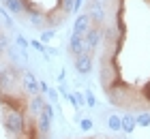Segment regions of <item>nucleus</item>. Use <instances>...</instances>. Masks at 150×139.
I'll return each mask as SVG.
<instances>
[{"mask_svg":"<svg viewBox=\"0 0 150 139\" xmlns=\"http://www.w3.org/2000/svg\"><path fill=\"white\" fill-rule=\"evenodd\" d=\"M2 124H4V128H6L9 135L19 137V135H24V131H26V116L19 109H15V107H6Z\"/></svg>","mask_w":150,"mask_h":139,"instance_id":"nucleus-1","label":"nucleus"},{"mask_svg":"<svg viewBox=\"0 0 150 139\" xmlns=\"http://www.w3.org/2000/svg\"><path fill=\"white\" fill-rule=\"evenodd\" d=\"M19 79H22V75H19L17 71V66H13V64H6L2 71H0V90L2 92H13V90L17 88V83Z\"/></svg>","mask_w":150,"mask_h":139,"instance_id":"nucleus-2","label":"nucleus"},{"mask_svg":"<svg viewBox=\"0 0 150 139\" xmlns=\"http://www.w3.org/2000/svg\"><path fill=\"white\" fill-rule=\"evenodd\" d=\"M103 41V30H101V26H90L86 30V34H84V49H86V54H90V52H94L99 47V43Z\"/></svg>","mask_w":150,"mask_h":139,"instance_id":"nucleus-3","label":"nucleus"},{"mask_svg":"<svg viewBox=\"0 0 150 139\" xmlns=\"http://www.w3.org/2000/svg\"><path fill=\"white\" fill-rule=\"evenodd\" d=\"M86 13H88V17L92 19L94 26L105 24V19H107V9H105V6L103 4H97V2H90V0L86 2Z\"/></svg>","mask_w":150,"mask_h":139,"instance_id":"nucleus-4","label":"nucleus"},{"mask_svg":"<svg viewBox=\"0 0 150 139\" xmlns=\"http://www.w3.org/2000/svg\"><path fill=\"white\" fill-rule=\"evenodd\" d=\"M22 90H24L26 94H30V96L41 94V90H39V79H37L30 71H24V73H22Z\"/></svg>","mask_w":150,"mask_h":139,"instance_id":"nucleus-5","label":"nucleus"},{"mask_svg":"<svg viewBox=\"0 0 150 139\" xmlns=\"http://www.w3.org/2000/svg\"><path fill=\"white\" fill-rule=\"evenodd\" d=\"M75 71L79 75H88L92 71V56L90 54H81V56H75Z\"/></svg>","mask_w":150,"mask_h":139,"instance_id":"nucleus-6","label":"nucleus"},{"mask_svg":"<svg viewBox=\"0 0 150 139\" xmlns=\"http://www.w3.org/2000/svg\"><path fill=\"white\" fill-rule=\"evenodd\" d=\"M45 99H43V94H35V96H30V101H28V114L32 118H37L43 114V107H45Z\"/></svg>","mask_w":150,"mask_h":139,"instance_id":"nucleus-7","label":"nucleus"},{"mask_svg":"<svg viewBox=\"0 0 150 139\" xmlns=\"http://www.w3.org/2000/svg\"><path fill=\"white\" fill-rule=\"evenodd\" d=\"M92 26V19L88 17V13H81V15L75 17V24H73V34H79V37H84L86 30Z\"/></svg>","mask_w":150,"mask_h":139,"instance_id":"nucleus-8","label":"nucleus"},{"mask_svg":"<svg viewBox=\"0 0 150 139\" xmlns=\"http://www.w3.org/2000/svg\"><path fill=\"white\" fill-rule=\"evenodd\" d=\"M69 49H71V54H73V58H75V56L86 54V49H84V37H79V34H71V39H69Z\"/></svg>","mask_w":150,"mask_h":139,"instance_id":"nucleus-9","label":"nucleus"},{"mask_svg":"<svg viewBox=\"0 0 150 139\" xmlns=\"http://www.w3.org/2000/svg\"><path fill=\"white\" fill-rule=\"evenodd\" d=\"M52 120H54V118H50V116L45 114V111H43L41 116H37V128L41 131V135H47V133H50V128H52Z\"/></svg>","mask_w":150,"mask_h":139,"instance_id":"nucleus-10","label":"nucleus"},{"mask_svg":"<svg viewBox=\"0 0 150 139\" xmlns=\"http://www.w3.org/2000/svg\"><path fill=\"white\" fill-rule=\"evenodd\" d=\"M135 126H137V122H135L133 114H125V116H122V131H125L127 135H131L135 131Z\"/></svg>","mask_w":150,"mask_h":139,"instance_id":"nucleus-11","label":"nucleus"},{"mask_svg":"<svg viewBox=\"0 0 150 139\" xmlns=\"http://www.w3.org/2000/svg\"><path fill=\"white\" fill-rule=\"evenodd\" d=\"M67 101H69V103H71V105H73L75 109H81V107L86 105V96L81 94V92H75V94H71V92H69Z\"/></svg>","mask_w":150,"mask_h":139,"instance_id":"nucleus-12","label":"nucleus"},{"mask_svg":"<svg viewBox=\"0 0 150 139\" xmlns=\"http://www.w3.org/2000/svg\"><path fill=\"white\" fill-rule=\"evenodd\" d=\"M107 126H110V131H122V118L112 114L110 118H107Z\"/></svg>","mask_w":150,"mask_h":139,"instance_id":"nucleus-13","label":"nucleus"},{"mask_svg":"<svg viewBox=\"0 0 150 139\" xmlns=\"http://www.w3.org/2000/svg\"><path fill=\"white\" fill-rule=\"evenodd\" d=\"M30 24L35 26V28H43L45 24H47V19L43 17V13H30Z\"/></svg>","mask_w":150,"mask_h":139,"instance_id":"nucleus-14","label":"nucleus"},{"mask_svg":"<svg viewBox=\"0 0 150 139\" xmlns=\"http://www.w3.org/2000/svg\"><path fill=\"white\" fill-rule=\"evenodd\" d=\"M135 122H137V126L148 128L150 126V111H142V114H137V116H135Z\"/></svg>","mask_w":150,"mask_h":139,"instance_id":"nucleus-15","label":"nucleus"},{"mask_svg":"<svg viewBox=\"0 0 150 139\" xmlns=\"http://www.w3.org/2000/svg\"><path fill=\"white\" fill-rule=\"evenodd\" d=\"M0 17H2L4 26L9 28V30H13V19H11V15H9V13H6V9H4V6H0Z\"/></svg>","mask_w":150,"mask_h":139,"instance_id":"nucleus-16","label":"nucleus"},{"mask_svg":"<svg viewBox=\"0 0 150 139\" xmlns=\"http://www.w3.org/2000/svg\"><path fill=\"white\" fill-rule=\"evenodd\" d=\"M30 47H32V49H37V52H41L43 56H50V54H47V47H45V43H41L39 39H35V41H30Z\"/></svg>","mask_w":150,"mask_h":139,"instance_id":"nucleus-17","label":"nucleus"},{"mask_svg":"<svg viewBox=\"0 0 150 139\" xmlns=\"http://www.w3.org/2000/svg\"><path fill=\"white\" fill-rule=\"evenodd\" d=\"M56 37V32H54V28H50V30H43L41 32V43H50V41Z\"/></svg>","mask_w":150,"mask_h":139,"instance_id":"nucleus-18","label":"nucleus"},{"mask_svg":"<svg viewBox=\"0 0 150 139\" xmlns=\"http://www.w3.org/2000/svg\"><path fill=\"white\" fill-rule=\"evenodd\" d=\"M79 128L84 131V133L92 131V120H90V118H81V120H79Z\"/></svg>","mask_w":150,"mask_h":139,"instance_id":"nucleus-19","label":"nucleus"},{"mask_svg":"<svg viewBox=\"0 0 150 139\" xmlns=\"http://www.w3.org/2000/svg\"><path fill=\"white\" fill-rule=\"evenodd\" d=\"M0 49L2 52H9V37L4 32H0Z\"/></svg>","mask_w":150,"mask_h":139,"instance_id":"nucleus-20","label":"nucleus"},{"mask_svg":"<svg viewBox=\"0 0 150 139\" xmlns=\"http://www.w3.org/2000/svg\"><path fill=\"white\" fill-rule=\"evenodd\" d=\"M84 96H86V105H88V107H94V105H97V99H94V94L90 92V90H86Z\"/></svg>","mask_w":150,"mask_h":139,"instance_id":"nucleus-21","label":"nucleus"},{"mask_svg":"<svg viewBox=\"0 0 150 139\" xmlns=\"http://www.w3.org/2000/svg\"><path fill=\"white\" fill-rule=\"evenodd\" d=\"M43 111H45V114L50 116V118H54V107H52V103H45V107H43Z\"/></svg>","mask_w":150,"mask_h":139,"instance_id":"nucleus-22","label":"nucleus"},{"mask_svg":"<svg viewBox=\"0 0 150 139\" xmlns=\"http://www.w3.org/2000/svg\"><path fill=\"white\" fill-rule=\"evenodd\" d=\"M39 90H41V94H47L50 92V86H47L45 81H39Z\"/></svg>","mask_w":150,"mask_h":139,"instance_id":"nucleus-23","label":"nucleus"},{"mask_svg":"<svg viewBox=\"0 0 150 139\" xmlns=\"http://www.w3.org/2000/svg\"><path fill=\"white\" fill-rule=\"evenodd\" d=\"M47 96H50V101H58V92H56V90H50Z\"/></svg>","mask_w":150,"mask_h":139,"instance_id":"nucleus-24","label":"nucleus"},{"mask_svg":"<svg viewBox=\"0 0 150 139\" xmlns=\"http://www.w3.org/2000/svg\"><path fill=\"white\" fill-rule=\"evenodd\" d=\"M90 2H97V4H103V6H105V4H107V0H90Z\"/></svg>","mask_w":150,"mask_h":139,"instance_id":"nucleus-25","label":"nucleus"},{"mask_svg":"<svg viewBox=\"0 0 150 139\" xmlns=\"http://www.w3.org/2000/svg\"><path fill=\"white\" fill-rule=\"evenodd\" d=\"M2 54H4V52H2V49H0V58H2Z\"/></svg>","mask_w":150,"mask_h":139,"instance_id":"nucleus-26","label":"nucleus"},{"mask_svg":"<svg viewBox=\"0 0 150 139\" xmlns=\"http://www.w3.org/2000/svg\"><path fill=\"white\" fill-rule=\"evenodd\" d=\"M94 139H99V137H94Z\"/></svg>","mask_w":150,"mask_h":139,"instance_id":"nucleus-27","label":"nucleus"},{"mask_svg":"<svg viewBox=\"0 0 150 139\" xmlns=\"http://www.w3.org/2000/svg\"><path fill=\"white\" fill-rule=\"evenodd\" d=\"M2 2H4V0H2Z\"/></svg>","mask_w":150,"mask_h":139,"instance_id":"nucleus-28","label":"nucleus"}]
</instances>
